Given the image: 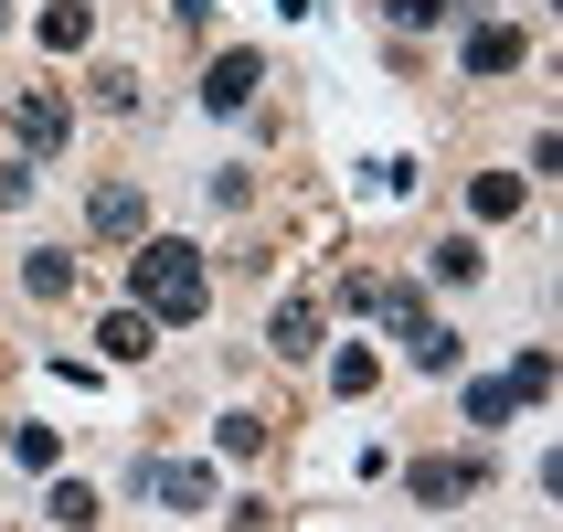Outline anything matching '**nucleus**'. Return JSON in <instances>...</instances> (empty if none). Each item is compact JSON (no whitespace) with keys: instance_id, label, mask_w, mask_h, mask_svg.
I'll use <instances>...</instances> for the list:
<instances>
[{"instance_id":"obj_7","label":"nucleus","mask_w":563,"mask_h":532,"mask_svg":"<svg viewBox=\"0 0 563 532\" xmlns=\"http://www.w3.org/2000/svg\"><path fill=\"white\" fill-rule=\"evenodd\" d=\"M86 224H96V235H107V246H139V235H150V203H139V192H128V182H107V192H96V203H86Z\"/></svg>"},{"instance_id":"obj_17","label":"nucleus","mask_w":563,"mask_h":532,"mask_svg":"<svg viewBox=\"0 0 563 532\" xmlns=\"http://www.w3.org/2000/svg\"><path fill=\"white\" fill-rule=\"evenodd\" d=\"M330 383H341V394H373V383H383V362H373L362 341H341V362H330Z\"/></svg>"},{"instance_id":"obj_24","label":"nucleus","mask_w":563,"mask_h":532,"mask_svg":"<svg viewBox=\"0 0 563 532\" xmlns=\"http://www.w3.org/2000/svg\"><path fill=\"white\" fill-rule=\"evenodd\" d=\"M0 22H11V0H0Z\"/></svg>"},{"instance_id":"obj_8","label":"nucleus","mask_w":563,"mask_h":532,"mask_svg":"<svg viewBox=\"0 0 563 532\" xmlns=\"http://www.w3.org/2000/svg\"><path fill=\"white\" fill-rule=\"evenodd\" d=\"M96 351H107V362H150V351H159V319L150 310H107V319H96Z\"/></svg>"},{"instance_id":"obj_16","label":"nucleus","mask_w":563,"mask_h":532,"mask_svg":"<svg viewBox=\"0 0 563 532\" xmlns=\"http://www.w3.org/2000/svg\"><path fill=\"white\" fill-rule=\"evenodd\" d=\"M478 267H489V256H478V235H446V246H437V278H446V287H468Z\"/></svg>"},{"instance_id":"obj_5","label":"nucleus","mask_w":563,"mask_h":532,"mask_svg":"<svg viewBox=\"0 0 563 532\" xmlns=\"http://www.w3.org/2000/svg\"><path fill=\"white\" fill-rule=\"evenodd\" d=\"M255 86H266V64H255V54H213V75H202V107H213V118H245Z\"/></svg>"},{"instance_id":"obj_23","label":"nucleus","mask_w":563,"mask_h":532,"mask_svg":"<svg viewBox=\"0 0 563 532\" xmlns=\"http://www.w3.org/2000/svg\"><path fill=\"white\" fill-rule=\"evenodd\" d=\"M11 203H32V160H0V214Z\"/></svg>"},{"instance_id":"obj_1","label":"nucleus","mask_w":563,"mask_h":532,"mask_svg":"<svg viewBox=\"0 0 563 532\" xmlns=\"http://www.w3.org/2000/svg\"><path fill=\"white\" fill-rule=\"evenodd\" d=\"M128 310H150L159 330H191V319L213 310V267H202V246H181V235H139V256H128Z\"/></svg>"},{"instance_id":"obj_13","label":"nucleus","mask_w":563,"mask_h":532,"mask_svg":"<svg viewBox=\"0 0 563 532\" xmlns=\"http://www.w3.org/2000/svg\"><path fill=\"white\" fill-rule=\"evenodd\" d=\"M510 405H521L510 373H478V383H468V426H510Z\"/></svg>"},{"instance_id":"obj_21","label":"nucleus","mask_w":563,"mask_h":532,"mask_svg":"<svg viewBox=\"0 0 563 532\" xmlns=\"http://www.w3.org/2000/svg\"><path fill=\"white\" fill-rule=\"evenodd\" d=\"M11 458H22V469H54L64 437H54V426H11Z\"/></svg>"},{"instance_id":"obj_4","label":"nucleus","mask_w":563,"mask_h":532,"mask_svg":"<svg viewBox=\"0 0 563 532\" xmlns=\"http://www.w3.org/2000/svg\"><path fill=\"white\" fill-rule=\"evenodd\" d=\"M415 501L437 511V501H468V490H489V458H415Z\"/></svg>"},{"instance_id":"obj_12","label":"nucleus","mask_w":563,"mask_h":532,"mask_svg":"<svg viewBox=\"0 0 563 532\" xmlns=\"http://www.w3.org/2000/svg\"><path fill=\"white\" fill-rule=\"evenodd\" d=\"M22 287H32V298H75V256H64V246H32L22 256Z\"/></svg>"},{"instance_id":"obj_19","label":"nucleus","mask_w":563,"mask_h":532,"mask_svg":"<svg viewBox=\"0 0 563 532\" xmlns=\"http://www.w3.org/2000/svg\"><path fill=\"white\" fill-rule=\"evenodd\" d=\"M510 394L542 405V394H553V351H521V362H510Z\"/></svg>"},{"instance_id":"obj_10","label":"nucleus","mask_w":563,"mask_h":532,"mask_svg":"<svg viewBox=\"0 0 563 532\" xmlns=\"http://www.w3.org/2000/svg\"><path fill=\"white\" fill-rule=\"evenodd\" d=\"M521 54H532L521 22H478V32H468V75H521Z\"/></svg>"},{"instance_id":"obj_22","label":"nucleus","mask_w":563,"mask_h":532,"mask_svg":"<svg viewBox=\"0 0 563 532\" xmlns=\"http://www.w3.org/2000/svg\"><path fill=\"white\" fill-rule=\"evenodd\" d=\"M96 107H107V118H128V107H139V75H128V64H107V75H96Z\"/></svg>"},{"instance_id":"obj_18","label":"nucleus","mask_w":563,"mask_h":532,"mask_svg":"<svg viewBox=\"0 0 563 532\" xmlns=\"http://www.w3.org/2000/svg\"><path fill=\"white\" fill-rule=\"evenodd\" d=\"M43 511H54L64 532H86L96 522V490H86V479H54V501H43Z\"/></svg>"},{"instance_id":"obj_14","label":"nucleus","mask_w":563,"mask_h":532,"mask_svg":"<svg viewBox=\"0 0 563 532\" xmlns=\"http://www.w3.org/2000/svg\"><path fill=\"white\" fill-rule=\"evenodd\" d=\"M86 22H96V0H54V11H43V43H54V54H75V43H86Z\"/></svg>"},{"instance_id":"obj_20","label":"nucleus","mask_w":563,"mask_h":532,"mask_svg":"<svg viewBox=\"0 0 563 532\" xmlns=\"http://www.w3.org/2000/svg\"><path fill=\"white\" fill-rule=\"evenodd\" d=\"M446 11H457V0H383V22H394V32H437Z\"/></svg>"},{"instance_id":"obj_9","label":"nucleus","mask_w":563,"mask_h":532,"mask_svg":"<svg viewBox=\"0 0 563 532\" xmlns=\"http://www.w3.org/2000/svg\"><path fill=\"white\" fill-rule=\"evenodd\" d=\"M319 330H330V319H319V298H287V310L266 319V351H277V362H309Z\"/></svg>"},{"instance_id":"obj_15","label":"nucleus","mask_w":563,"mask_h":532,"mask_svg":"<svg viewBox=\"0 0 563 532\" xmlns=\"http://www.w3.org/2000/svg\"><path fill=\"white\" fill-rule=\"evenodd\" d=\"M213 447H223V458H255V447H266V415H245V405H234V415L213 426Z\"/></svg>"},{"instance_id":"obj_11","label":"nucleus","mask_w":563,"mask_h":532,"mask_svg":"<svg viewBox=\"0 0 563 532\" xmlns=\"http://www.w3.org/2000/svg\"><path fill=\"white\" fill-rule=\"evenodd\" d=\"M468 214L478 224H510V214H521V171H478V182H468Z\"/></svg>"},{"instance_id":"obj_2","label":"nucleus","mask_w":563,"mask_h":532,"mask_svg":"<svg viewBox=\"0 0 563 532\" xmlns=\"http://www.w3.org/2000/svg\"><path fill=\"white\" fill-rule=\"evenodd\" d=\"M383 319H394V351H405L415 373H457V330H446L415 287H383Z\"/></svg>"},{"instance_id":"obj_3","label":"nucleus","mask_w":563,"mask_h":532,"mask_svg":"<svg viewBox=\"0 0 563 532\" xmlns=\"http://www.w3.org/2000/svg\"><path fill=\"white\" fill-rule=\"evenodd\" d=\"M64 128H75V96H64V86H22V96H11V139H22V160L64 150Z\"/></svg>"},{"instance_id":"obj_6","label":"nucleus","mask_w":563,"mask_h":532,"mask_svg":"<svg viewBox=\"0 0 563 532\" xmlns=\"http://www.w3.org/2000/svg\"><path fill=\"white\" fill-rule=\"evenodd\" d=\"M139 490H159L170 511H213V469H191V458H150Z\"/></svg>"}]
</instances>
